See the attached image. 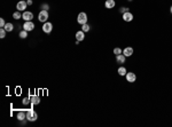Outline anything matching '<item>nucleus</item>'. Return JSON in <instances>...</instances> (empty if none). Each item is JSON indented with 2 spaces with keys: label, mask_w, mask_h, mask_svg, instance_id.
<instances>
[{
  "label": "nucleus",
  "mask_w": 172,
  "mask_h": 127,
  "mask_svg": "<svg viewBox=\"0 0 172 127\" xmlns=\"http://www.w3.org/2000/svg\"><path fill=\"white\" fill-rule=\"evenodd\" d=\"M37 118H38V115H37V112L32 109H29L27 111V119L29 121H36L37 120Z\"/></svg>",
  "instance_id": "f257e3e1"
},
{
  "label": "nucleus",
  "mask_w": 172,
  "mask_h": 127,
  "mask_svg": "<svg viewBox=\"0 0 172 127\" xmlns=\"http://www.w3.org/2000/svg\"><path fill=\"white\" fill-rule=\"evenodd\" d=\"M77 22H78L80 25L86 24L87 23V15H86L85 13H79L78 16H77Z\"/></svg>",
  "instance_id": "f03ea898"
},
{
  "label": "nucleus",
  "mask_w": 172,
  "mask_h": 127,
  "mask_svg": "<svg viewBox=\"0 0 172 127\" xmlns=\"http://www.w3.org/2000/svg\"><path fill=\"white\" fill-rule=\"evenodd\" d=\"M17 9H18V12H23V10H25L27 9V7H28V4H27V1L25 0H21V1H18L17 2Z\"/></svg>",
  "instance_id": "7ed1b4c3"
},
{
  "label": "nucleus",
  "mask_w": 172,
  "mask_h": 127,
  "mask_svg": "<svg viewBox=\"0 0 172 127\" xmlns=\"http://www.w3.org/2000/svg\"><path fill=\"white\" fill-rule=\"evenodd\" d=\"M38 18H39L40 22H44V23H45L46 21L48 20V13H47V10H41V12L39 13V15H38Z\"/></svg>",
  "instance_id": "20e7f679"
},
{
  "label": "nucleus",
  "mask_w": 172,
  "mask_h": 127,
  "mask_svg": "<svg viewBox=\"0 0 172 127\" xmlns=\"http://www.w3.org/2000/svg\"><path fill=\"white\" fill-rule=\"evenodd\" d=\"M52 30H53V24L49 23V22H45L44 25H43V31L45 33H51Z\"/></svg>",
  "instance_id": "39448f33"
},
{
  "label": "nucleus",
  "mask_w": 172,
  "mask_h": 127,
  "mask_svg": "<svg viewBox=\"0 0 172 127\" xmlns=\"http://www.w3.org/2000/svg\"><path fill=\"white\" fill-rule=\"evenodd\" d=\"M34 29V24L31 22V21H27L25 23L23 24V30H25V31H32Z\"/></svg>",
  "instance_id": "423d86ee"
},
{
  "label": "nucleus",
  "mask_w": 172,
  "mask_h": 127,
  "mask_svg": "<svg viewBox=\"0 0 172 127\" xmlns=\"http://www.w3.org/2000/svg\"><path fill=\"white\" fill-rule=\"evenodd\" d=\"M126 80L129 81V82H134V81L137 80V76H135V73H133V72H127V73H126Z\"/></svg>",
  "instance_id": "0eeeda50"
},
{
  "label": "nucleus",
  "mask_w": 172,
  "mask_h": 127,
  "mask_svg": "<svg viewBox=\"0 0 172 127\" xmlns=\"http://www.w3.org/2000/svg\"><path fill=\"white\" fill-rule=\"evenodd\" d=\"M22 17L25 22H27V21H31V20L33 18V14L31 12H24L22 14Z\"/></svg>",
  "instance_id": "6e6552de"
},
{
  "label": "nucleus",
  "mask_w": 172,
  "mask_h": 127,
  "mask_svg": "<svg viewBox=\"0 0 172 127\" xmlns=\"http://www.w3.org/2000/svg\"><path fill=\"white\" fill-rule=\"evenodd\" d=\"M126 60V56L124 54H119V55H116V62L117 64H124Z\"/></svg>",
  "instance_id": "1a4fd4ad"
},
{
  "label": "nucleus",
  "mask_w": 172,
  "mask_h": 127,
  "mask_svg": "<svg viewBox=\"0 0 172 127\" xmlns=\"http://www.w3.org/2000/svg\"><path fill=\"white\" fill-rule=\"evenodd\" d=\"M123 20H124L125 22H131L132 20H133V15H132L130 12H126L123 14Z\"/></svg>",
  "instance_id": "9d476101"
},
{
  "label": "nucleus",
  "mask_w": 172,
  "mask_h": 127,
  "mask_svg": "<svg viewBox=\"0 0 172 127\" xmlns=\"http://www.w3.org/2000/svg\"><path fill=\"white\" fill-rule=\"evenodd\" d=\"M123 54L125 55L126 57H130V56H132V54H133V48H132V47H126L125 49L123 51Z\"/></svg>",
  "instance_id": "9b49d317"
},
{
  "label": "nucleus",
  "mask_w": 172,
  "mask_h": 127,
  "mask_svg": "<svg viewBox=\"0 0 172 127\" xmlns=\"http://www.w3.org/2000/svg\"><path fill=\"white\" fill-rule=\"evenodd\" d=\"M76 38H77V40L78 41H83L84 39H85V32L84 31H78L77 33H76Z\"/></svg>",
  "instance_id": "f8f14e48"
},
{
  "label": "nucleus",
  "mask_w": 172,
  "mask_h": 127,
  "mask_svg": "<svg viewBox=\"0 0 172 127\" xmlns=\"http://www.w3.org/2000/svg\"><path fill=\"white\" fill-rule=\"evenodd\" d=\"M17 119L20 121H23L25 118H27V112H24V111H18L17 112Z\"/></svg>",
  "instance_id": "ddd939ff"
},
{
  "label": "nucleus",
  "mask_w": 172,
  "mask_h": 127,
  "mask_svg": "<svg viewBox=\"0 0 172 127\" xmlns=\"http://www.w3.org/2000/svg\"><path fill=\"white\" fill-rule=\"evenodd\" d=\"M30 98H31V103L33 104V105H37V104L40 103V98H39V96H37V95H31Z\"/></svg>",
  "instance_id": "4468645a"
},
{
  "label": "nucleus",
  "mask_w": 172,
  "mask_h": 127,
  "mask_svg": "<svg viewBox=\"0 0 172 127\" xmlns=\"http://www.w3.org/2000/svg\"><path fill=\"white\" fill-rule=\"evenodd\" d=\"M115 5H116V4H115V0H106V4H104L106 8H108V9L114 8Z\"/></svg>",
  "instance_id": "2eb2a0df"
},
{
  "label": "nucleus",
  "mask_w": 172,
  "mask_h": 127,
  "mask_svg": "<svg viewBox=\"0 0 172 127\" xmlns=\"http://www.w3.org/2000/svg\"><path fill=\"white\" fill-rule=\"evenodd\" d=\"M126 68H124V66H119L118 68V75L119 76H126Z\"/></svg>",
  "instance_id": "dca6fc26"
},
{
  "label": "nucleus",
  "mask_w": 172,
  "mask_h": 127,
  "mask_svg": "<svg viewBox=\"0 0 172 127\" xmlns=\"http://www.w3.org/2000/svg\"><path fill=\"white\" fill-rule=\"evenodd\" d=\"M4 29H5L7 32H11V31H13V29H14V25H13L11 23H6Z\"/></svg>",
  "instance_id": "f3484780"
},
{
  "label": "nucleus",
  "mask_w": 172,
  "mask_h": 127,
  "mask_svg": "<svg viewBox=\"0 0 172 127\" xmlns=\"http://www.w3.org/2000/svg\"><path fill=\"white\" fill-rule=\"evenodd\" d=\"M90 29H91V28H90V25H88L87 23L81 25V31H84V32H88V31H90Z\"/></svg>",
  "instance_id": "a211bd4d"
},
{
  "label": "nucleus",
  "mask_w": 172,
  "mask_h": 127,
  "mask_svg": "<svg viewBox=\"0 0 172 127\" xmlns=\"http://www.w3.org/2000/svg\"><path fill=\"white\" fill-rule=\"evenodd\" d=\"M20 37L22 38V39H25L27 37H28V31H25V30H23L20 32Z\"/></svg>",
  "instance_id": "6ab92c4d"
},
{
  "label": "nucleus",
  "mask_w": 172,
  "mask_h": 127,
  "mask_svg": "<svg viewBox=\"0 0 172 127\" xmlns=\"http://www.w3.org/2000/svg\"><path fill=\"white\" fill-rule=\"evenodd\" d=\"M13 17L15 18V20H20V18L22 17V14L20 12H15L14 14H13Z\"/></svg>",
  "instance_id": "aec40b11"
},
{
  "label": "nucleus",
  "mask_w": 172,
  "mask_h": 127,
  "mask_svg": "<svg viewBox=\"0 0 172 127\" xmlns=\"http://www.w3.org/2000/svg\"><path fill=\"white\" fill-rule=\"evenodd\" d=\"M6 32H7V31H6L4 28H1V29H0V38H5V37H6Z\"/></svg>",
  "instance_id": "412c9836"
},
{
  "label": "nucleus",
  "mask_w": 172,
  "mask_h": 127,
  "mask_svg": "<svg viewBox=\"0 0 172 127\" xmlns=\"http://www.w3.org/2000/svg\"><path fill=\"white\" fill-rule=\"evenodd\" d=\"M114 54H115V55H119V54H122V49H120V48H118V47H117V48H115V49H114Z\"/></svg>",
  "instance_id": "4be33fe9"
},
{
  "label": "nucleus",
  "mask_w": 172,
  "mask_h": 127,
  "mask_svg": "<svg viewBox=\"0 0 172 127\" xmlns=\"http://www.w3.org/2000/svg\"><path fill=\"white\" fill-rule=\"evenodd\" d=\"M29 103H31V98L30 97H25L24 100H23V104H29Z\"/></svg>",
  "instance_id": "5701e85b"
},
{
  "label": "nucleus",
  "mask_w": 172,
  "mask_h": 127,
  "mask_svg": "<svg viewBox=\"0 0 172 127\" xmlns=\"http://www.w3.org/2000/svg\"><path fill=\"white\" fill-rule=\"evenodd\" d=\"M5 25H6L5 20H4V18H0V26H1V28H5Z\"/></svg>",
  "instance_id": "b1692460"
},
{
  "label": "nucleus",
  "mask_w": 172,
  "mask_h": 127,
  "mask_svg": "<svg viewBox=\"0 0 172 127\" xmlns=\"http://www.w3.org/2000/svg\"><path fill=\"white\" fill-rule=\"evenodd\" d=\"M126 12H129V8H125V7H122V8H120V13L124 14V13H126Z\"/></svg>",
  "instance_id": "393cba45"
},
{
  "label": "nucleus",
  "mask_w": 172,
  "mask_h": 127,
  "mask_svg": "<svg viewBox=\"0 0 172 127\" xmlns=\"http://www.w3.org/2000/svg\"><path fill=\"white\" fill-rule=\"evenodd\" d=\"M41 8H43V10H47V9H48V5H47V4H44V5H41Z\"/></svg>",
  "instance_id": "a878e982"
},
{
  "label": "nucleus",
  "mask_w": 172,
  "mask_h": 127,
  "mask_svg": "<svg viewBox=\"0 0 172 127\" xmlns=\"http://www.w3.org/2000/svg\"><path fill=\"white\" fill-rule=\"evenodd\" d=\"M27 4H28V6H31L32 5V0H27Z\"/></svg>",
  "instance_id": "bb28decb"
},
{
  "label": "nucleus",
  "mask_w": 172,
  "mask_h": 127,
  "mask_svg": "<svg viewBox=\"0 0 172 127\" xmlns=\"http://www.w3.org/2000/svg\"><path fill=\"white\" fill-rule=\"evenodd\" d=\"M170 10H171V14H172V6H171V8H170Z\"/></svg>",
  "instance_id": "cd10ccee"
},
{
  "label": "nucleus",
  "mask_w": 172,
  "mask_h": 127,
  "mask_svg": "<svg viewBox=\"0 0 172 127\" xmlns=\"http://www.w3.org/2000/svg\"><path fill=\"white\" fill-rule=\"evenodd\" d=\"M129 1H132V0H129Z\"/></svg>",
  "instance_id": "c85d7f7f"
}]
</instances>
